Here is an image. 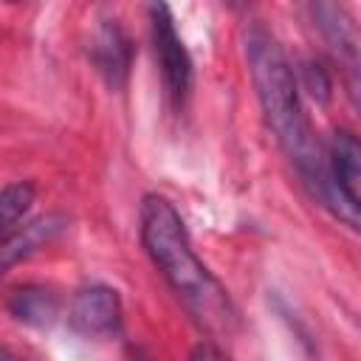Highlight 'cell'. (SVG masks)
Wrapping results in <instances>:
<instances>
[{"instance_id":"cell-13","label":"cell","mask_w":361,"mask_h":361,"mask_svg":"<svg viewBox=\"0 0 361 361\" xmlns=\"http://www.w3.org/2000/svg\"><path fill=\"white\" fill-rule=\"evenodd\" d=\"M0 361H25V358H20L14 350H8V347H0Z\"/></svg>"},{"instance_id":"cell-5","label":"cell","mask_w":361,"mask_h":361,"mask_svg":"<svg viewBox=\"0 0 361 361\" xmlns=\"http://www.w3.org/2000/svg\"><path fill=\"white\" fill-rule=\"evenodd\" d=\"M327 172L341 192L347 203L358 209V189H361V147L355 135L350 133H336L330 141V155H327Z\"/></svg>"},{"instance_id":"cell-8","label":"cell","mask_w":361,"mask_h":361,"mask_svg":"<svg viewBox=\"0 0 361 361\" xmlns=\"http://www.w3.org/2000/svg\"><path fill=\"white\" fill-rule=\"evenodd\" d=\"M11 313L25 322V324H34V327H48L54 319H56V299L51 290L45 288H23L11 296Z\"/></svg>"},{"instance_id":"cell-11","label":"cell","mask_w":361,"mask_h":361,"mask_svg":"<svg viewBox=\"0 0 361 361\" xmlns=\"http://www.w3.org/2000/svg\"><path fill=\"white\" fill-rule=\"evenodd\" d=\"M305 79H307V90L313 93V99H319V102L330 99V79L319 65H307L305 68Z\"/></svg>"},{"instance_id":"cell-4","label":"cell","mask_w":361,"mask_h":361,"mask_svg":"<svg viewBox=\"0 0 361 361\" xmlns=\"http://www.w3.org/2000/svg\"><path fill=\"white\" fill-rule=\"evenodd\" d=\"M71 324L85 336H107L121 324V299L107 285L82 288L71 305Z\"/></svg>"},{"instance_id":"cell-3","label":"cell","mask_w":361,"mask_h":361,"mask_svg":"<svg viewBox=\"0 0 361 361\" xmlns=\"http://www.w3.org/2000/svg\"><path fill=\"white\" fill-rule=\"evenodd\" d=\"M149 14H152L155 56H158V65H161V76H164L166 93L175 102H183L189 87H192V59H189V51L183 48L166 6L158 3V6L149 8Z\"/></svg>"},{"instance_id":"cell-2","label":"cell","mask_w":361,"mask_h":361,"mask_svg":"<svg viewBox=\"0 0 361 361\" xmlns=\"http://www.w3.org/2000/svg\"><path fill=\"white\" fill-rule=\"evenodd\" d=\"M141 243L195 322L214 336H228L237 313L220 282L192 251L180 214L161 195H147L141 203Z\"/></svg>"},{"instance_id":"cell-9","label":"cell","mask_w":361,"mask_h":361,"mask_svg":"<svg viewBox=\"0 0 361 361\" xmlns=\"http://www.w3.org/2000/svg\"><path fill=\"white\" fill-rule=\"evenodd\" d=\"M316 17H319V28L324 31V37L330 39V45L338 51V54H347L350 62L355 65V34H353V25L350 20L344 17V11L338 6H330V3H319L313 6Z\"/></svg>"},{"instance_id":"cell-12","label":"cell","mask_w":361,"mask_h":361,"mask_svg":"<svg viewBox=\"0 0 361 361\" xmlns=\"http://www.w3.org/2000/svg\"><path fill=\"white\" fill-rule=\"evenodd\" d=\"M192 361H228V355L220 353L214 344H197L192 350Z\"/></svg>"},{"instance_id":"cell-10","label":"cell","mask_w":361,"mask_h":361,"mask_svg":"<svg viewBox=\"0 0 361 361\" xmlns=\"http://www.w3.org/2000/svg\"><path fill=\"white\" fill-rule=\"evenodd\" d=\"M31 203H34V186L25 180L11 183L0 192V240L17 231V223L31 209Z\"/></svg>"},{"instance_id":"cell-1","label":"cell","mask_w":361,"mask_h":361,"mask_svg":"<svg viewBox=\"0 0 361 361\" xmlns=\"http://www.w3.org/2000/svg\"><path fill=\"white\" fill-rule=\"evenodd\" d=\"M245 54L265 121L271 124L279 147L293 161L310 195L319 197V203L330 209L338 220H344L350 228H358V209L341 197V192L336 189L327 172V155L322 152V144L313 135V127L305 116L293 68L282 45L262 23H251L245 31Z\"/></svg>"},{"instance_id":"cell-7","label":"cell","mask_w":361,"mask_h":361,"mask_svg":"<svg viewBox=\"0 0 361 361\" xmlns=\"http://www.w3.org/2000/svg\"><path fill=\"white\" fill-rule=\"evenodd\" d=\"M93 56H96L99 71L107 76V82L113 87H118L127 76V68H130V42H127V37L121 34L118 25L107 23L99 31L96 45H93Z\"/></svg>"},{"instance_id":"cell-6","label":"cell","mask_w":361,"mask_h":361,"mask_svg":"<svg viewBox=\"0 0 361 361\" xmlns=\"http://www.w3.org/2000/svg\"><path fill=\"white\" fill-rule=\"evenodd\" d=\"M62 228H65V217H59V214H45V217H39V220H34V223H28V226L11 231L8 237H3V240H0V276H3L11 265H17L20 259L31 257L39 245L51 243Z\"/></svg>"}]
</instances>
